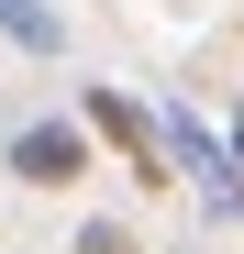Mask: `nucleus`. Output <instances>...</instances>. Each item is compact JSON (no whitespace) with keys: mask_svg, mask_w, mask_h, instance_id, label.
Listing matches in <instances>:
<instances>
[{"mask_svg":"<svg viewBox=\"0 0 244 254\" xmlns=\"http://www.w3.org/2000/svg\"><path fill=\"white\" fill-rule=\"evenodd\" d=\"M78 254H133V232H122V221H89V232H78Z\"/></svg>","mask_w":244,"mask_h":254,"instance_id":"5","label":"nucleus"},{"mask_svg":"<svg viewBox=\"0 0 244 254\" xmlns=\"http://www.w3.org/2000/svg\"><path fill=\"white\" fill-rule=\"evenodd\" d=\"M78 133H100L122 166H133V177H167V133H155V111H144V100H122V89H89V122H78Z\"/></svg>","mask_w":244,"mask_h":254,"instance_id":"1","label":"nucleus"},{"mask_svg":"<svg viewBox=\"0 0 244 254\" xmlns=\"http://www.w3.org/2000/svg\"><path fill=\"white\" fill-rule=\"evenodd\" d=\"M11 177H22V188L89 177V133H78V122H22V133H11Z\"/></svg>","mask_w":244,"mask_h":254,"instance_id":"2","label":"nucleus"},{"mask_svg":"<svg viewBox=\"0 0 244 254\" xmlns=\"http://www.w3.org/2000/svg\"><path fill=\"white\" fill-rule=\"evenodd\" d=\"M0 33H11L22 56H56V45H67V22L45 11V0H0Z\"/></svg>","mask_w":244,"mask_h":254,"instance_id":"4","label":"nucleus"},{"mask_svg":"<svg viewBox=\"0 0 244 254\" xmlns=\"http://www.w3.org/2000/svg\"><path fill=\"white\" fill-rule=\"evenodd\" d=\"M155 133H167V155H178L189 177H200V199H211V210H233V199H244V188H233V155H222L211 133H200L189 111H167V122H155Z\"/></svg>","mask_w":244,"mask_h":254,"instance_id":"3","label":"nucleus"},{"mask_svg":"<svg viewBox=\"0 0 244 254\" xmlns=\"http://www.w3.org/2000/svg\"><path fill=\"white\" fill-rule=\"evenodd\" d=\"M222 155H233V188H244V122H233V144H222Z\"/></svg>","mask_w":244,"mask_h":254,"instance_id":"6","label":"nucleus"}]
</instances>
